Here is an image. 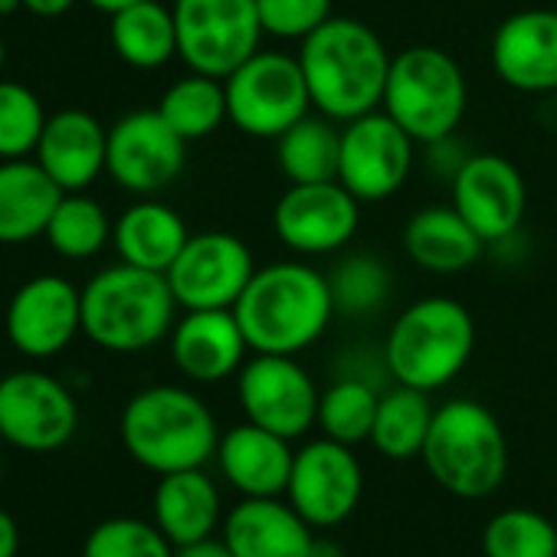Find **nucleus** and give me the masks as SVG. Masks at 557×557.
<instances>
[{
    "label": "nucleus",
    "mask_w": 557,
    "mask_h": 557,
    "mask_svg": "<svg viewBox=\"0 0 557 557\" xmlns=\"http://www.w3.org/2000/svg\"><path fill=\"white\" fill-rule=\"evenodd\" d=\"M252 355H302L335 319L329 275L306 262H269L256 269L233 306Z\"/></svg>",
    "instance_id": "f257e3e1"
},
{
    "label": "nucleus",
    "mask_w": 557,
    "mask_h": 557,
    "mask_svg": "<svg viewBox=\"0 0 557 557\" xmlns=\"http://www.w3.org/2000/svg\"><path fill=\"white\" fill-rule=\"evenodd\" d=\"M391 60L384 40L355 17L325 21L299 50L312 106L342 125L384 106Z\"/></svg>",
    "instance_id": "f03ea898"
},
{
    "label": "nucleus",
    "mask_w": 557,
    "mask_h": 557,
    "mask_svg": "<svg viewBox=\"0 0 557 557\" xmlns=\"http://www.w3.org/2000/svg\"><path fill=\"white\" fill-rule=\"evenodd\" d=\"M177 309L164 272L128 262L109 265L83 289V335L102 351H148L171 335Z\"/></svg>",
    "instance_id": "7ed1b4c3"
},
{
    "label": "nucleus",
    "mask_w": 557,
    "mask_h": 557,
    "mask_svg": "<svg viewBox=\"0 0 557 557\" xmlns=\"http://www.w3.org/2000/svg\"><path fill=\"white\" fill-rule=\"evenodd\" d=\"M119 430L128 456L158 475L203 469L220 446V430L210 407L187 387L174 384L138 391L125 404Z\"/></svg>",
    "instance_id": "20e7f679"
},
{
    "label": "nucleus",
    "mask_w": 557,
    "mask_h": 557,
    "mask_svg": "<svg viewBox=\"0 0 557 557\" xmlns=\"http://www.w3.org/2000/svg\"><path fill=\"white\" fill-rule=\"evenodd\" d=\"M423 466L456 498H488L508 475V440L495 413L475 400L436 407L423 443Z\"/></svg>",
    "instance_id": "39448f33"
},
{
    "label": "nucleus",
    "mask_w": 557,
    "mask_h": 557,
    "mask_svg": "<svg viewBox=\"0 0 557 557\" xmlns=\"http://www.w3.org/2000/svg\"><path fill=\"white\" fill-rule=\"evenodd\" d=\"M475 351V322L469 309L446 296L407 306L387 332L384 361L397 384L440 391L462 374Z\"/></svg>",
    "instance_id": "423d86ee"
},
{
    "label": "nucleus",
    "mask_w": 557,
    "mask_h": 557,
    "mask_svg": "<svg viewBox=\"0 0 557 557\" xmlns=\"http://www.w3.org/2000/svg\"><path fill=\"white\" fill-rule=\"evenodd\" d=\"M469 106L462 66L440 47H410L391 60L384 112L417 141L433 145L456 135Z\"/></svg>",
    "instance_id": "0eeeda50"
},
{
    "label": "nucleus",
    "mask_w": 557,
    "mask_h": 557,
    "mask_svg": "<svg viewBox=\"0 0 557 557\" xmlns=\"http://www.w3.org/2000/svg\"><path fill=\"white\" fill-rule=\"evenodd\" d=\"M226 115L249 138H278L309 115L312 92L299 57L259 50L226 79Z\"/></svg>",
    "instance_id": "6e6552de"
},
{
    "label": "nucleus",
    "mask_w": 557,
    "mask_h": 557,
    "mask_svg": "<svg viewBox=\"0 0 557 557\" xmlns=\"http://www.w3.org/2000/svg\"><path fill=\"white\" fill-rule=\"evenodd\" d=\"M177 57L190 73L226 79L265 37L256 0H174Z\"/></svg>",
    "instance_id": "1a4fd4ad"
},
{
    "label": "nucleus",
    "mask_w": 557,
    "mask_h": 557,
    "mask_svg": "<svg viewBox=\"0 0 557 557\" xmlns=\"http://www.w3.org/2000/svg\"><path fill=\"white\" fill-rule=\"evenodd\" d=\"M236 397L249 423L286 440L319 423V387L296 355H252L236 374Z\"/></svg>",
    "instance_id": "9d476101"
},
{
    "label": "nucleus",
    "mask_w": 557,
    "mask_h": 557,
    "mask_svg": "<svg viewBox=\"0 0 557 557\" xmlns=\"http://www.w3.org/2000/svg\"><path fill=\"white\" fill-rule=\"evenodd\" d=\"M256 272L249 246L236 233H190L174 265L164 272L184 312L233 309Z\"/></svg>",
    "instance_id": "9b49d317"
},
{
    "label": "nucleus",
    "mask_w": 557,
    "mask_h": 557,
    "mask_svg": "<svg viewBox=\"0 0 557 557\" xmlns=\"http://www.w3.org/2000/svg\"><path fill=\"white\" fill-rule=\"evenodd\" d=\"M187 161V141L158 109H135L109 128L106 171L135 197H154L171 187Z\"/></svg>",
    "instance_id": "f8f14e48"
},
{
    "label": "nucleus",
    "mask_w": 557,
    "mask_h": 557,
    "mask_svg": "<svg viewBox=\"0 0 557 557\" xmlns=\"http://www.w3.org/2000/svg\"><path fill=\"white\" fill-rule=\"evenodd\" d=\"M413 148L417 141L384 109L345 122L338 181L361 203H381L407 184Z\"/></svg>",
    "instance_id": "ddd939ff"
},
{
    "label": "nucleus",
    "mask_w": 557,
    "mask_h": 557,
    "mask_svg": "<svg viewBox=\"0 0 557 557\" xmlns=\"http://www.w3.org/2000/svg\"><path fill=\"white\" fill-rule=\"evenodd\" d=\"M361 223V200L342 181L289 184L275 200L272 230L299 256H329L345 249Z\"/></svg>",
    "instance_id": "4468645a"
},
{
    "label": "nucleus",
    "mask_w": 557,
    "mask_h": 557,
    "mask_svg": "<svg viewBox=\"0 0 557 557\" xmlns=\"http://www.w3.org/2000/svg\"><path fill=\"white\" fill-rule=\"evenodd\" d=\"M79 426L73 394L44 371L0 377V436L27 453L63 449Z\"/></svg>",
    "instance_id": "2eb2a0df"
},
{
    "label": "nucleus",
    "mask_w": 557,
    "mask_h": 557,
    "mask_svg": "<svg viewBox=\"0 0 557 557\" xmlns=\"http://www.w3.org/2000/svg\"><path fill=\"white\" fill-rule=\"evenodd\" d=\"M361 488L364 472L355 446L322 436L296 453L286 498L312 528H335L355 515Z\"/></svg>",
    "instance_id": "dca6fc26"
},
{
    "label": "nucleus",
    "mask_w": 557,
    "mask_h": 557,
    "mask_svg": "<svg viewBox=\"0 0 557 557\" xmlns=\"http://www.w3.org/2000/svg\"><path fill=\"white\" fill-rule=\"evenodd\" d=\"M4 329L21 355L53 358L83 332V289L63 275H37L14 293Z\"/></svg>",
    "instance_id": "f3484780"
},
{
    "label": "nucleus",
    "mask_w": 557,
    "mask_h": 557,
    "mask_svg": "<svg viewBox=\"0 0 557 557\" xmlns=\"http://www.w3.org/2000/svg\"><path fill=\"white\" fill-rule=\"evenodd\" d=\"M453 207L485 243L511 239L528 210L521 171L502 154H469L453 177Z\"/></svg>",
    "instance_id": "a211bd4d"
},
{
    "label": "nucleus",
    "mask_w": 557,
    "mask_h": 557,
    "mask_svg": "<svg viewBox=\"0 0 557 557\" xmlns=\"http://www.w3.org/2000/svg\"><path fill=\"white\" fill-rule=\"evenodd\" d=\"M495 76L528 96L557 92V11L528 8L505 17L492 37Z\"/></svg>",
    "instance_id": "6ab92c4d"
},
{
    "label": "nucleus",
    "mask_w": 557,
    "mask_h": 557,
    "mask_svg": "<svg viewBox=\"0 0 557 557\" xmlns=\"http://www.w3.org/2000/svg\"><path fill=\"white\" fill-rule=\"evenodd\" d=\"M246 351L249 345L233 309H197L171 329L174 368L197 384H220L239 374Z\"/></svg>",
    "instance_id": "aec40b11"
},
{
    "label": "nucleus",
    "mask_w": 557,
    "mask_h": 557,
    "mask_svg": "<svg viewBox=\"0 0 557 557\" xmlns=\"http://www.w3.org/2000/svg\"><path fill=\"white\" fill-rule=\"evenodd\" d=\"M216 462L243 498H283L296 453L293 440L246 420L220 436Z\"/></svg>",
    "instance_id": "412c9836"
},
{
    "label": "nucleus",
    "mask_w": 557,
    "mask_h": 557,
    "mask_svg": "<svg viewBox=\"0 0 557 557\" xmlns=\"http://www.w3.org/2000/svg\"><path fill=\"white\" fill-rule=\"evenodd\" d=\"M315 528L283 498H243L223 518L233 557H315Z\"/></svg>",
    "instance_id": "4be33fe9"
},
{
    "label": "nucleus",
    "mask_w": 557,
    "mask_h": 557,
    "mask_svg": "<svg viewBox=\"0 0 557 557\" xmlns=\"http://www.w3.org/2000/svg\"><path fill=\"white\" fill-rule=\"evenodd\" d=\"M40 168L66 190H86L102 171L109 154V132L86 109H63L47 115L44 135L37 141Z\"/></svg>",
    "instance_id": "5701e85b"
},
{
    "label": "nucleus",
    "mask_w": 557,
    "mask_h": 557,
    "mask_svg": "<svg viewBox=\"0 0 557 557\" xmlns=\"http://www.w3.org/2000/svg\"><path fill=\"white\" fill-rule=\"evenodd\" d=\"M404 249L413 265L436 275H456L482 259L485 239L453 203H433L417 210L404 226Z\"/></svg>",
    "instance_id": "b1692460"
},
{
    "label": "nucleus",
    "mask_w": 557,
    "mask_h": 557,
    "mask_svg": "<svg viewBox=\"0 0 557 557\" xmlns=\"http://www.w3.org/2000/svg\"><path fill=\"white\" fill-rule=\"evenodd\" d=\"M63 187L40 168V161H0V243L17 246L47 233V223L63 200Z\"/></svg>",
    "instance_id": "393cba45"
},
{
    "label": "nucleus",
    "mask_w": 557,
    "mask_h": 557,
    "mask_svg": "<svg viewBox=\"0 0 557 557\" xmlns=\"http://www.w3.org/2000/svg\"><path fill=\"white\" fill-rule=\"evenodd\" d=\"M154 524L174 547L213 537L220 524V492L203 469L161 475L154 488Z\"/></svg>",
    "instance_id": "a878e982"
},
{
    "label": "nucleus",
    "mask_w": 557,
    "mask_h": 557,
    "mask_svg": "<svg viewBox=\"0 0 557 557\" xmlns=\"http://www.w3.org/2000/svg\"><path fill=\"white\" fill-rule=\"evenodd\" d=\"M187 239L190 233L181 213L154 197H141L138 203H132L112 226V243L122 262L151 272H168Z\"/></svg>",
    "instance_id": "bb28decb"
},
{
    "label": "nucleus",
    "mask_w": 557,
    "mask_h": 557,
    "mask_svg": "<svg viewBox=\"0 0 557 557\" xmlns=\"http://www.w3.org/2000/svg\"><path fill=\"white\" fill-rule=\"evenodd\" d=\"M109 40L125 66L141 73L161 70L177 57L174 11L158 4V0H138V4L112 14Z\"/></svg>",
    "instance_id": "cd10ccee"
},
{
    "label": "nucleus",
    "mask_w": 557,
    "mask_h": 557,
    "mask_svg": "<svg viewBox=\"0 0 557 557\" xmlns=\"http://www.w3.org/2000/svg\"><path fill=\"white\" fill-rule=\"evenodd\" d=\"M342 128L329 115H306L275 138V161L289 184L338 181Z\"/></svg>",
    "instance_id": "c85d7f7f"
},
{
    "label": "nucleus",
    "mask_w": 557,
    "mask_h": 557,
    "mask_svg": "<svg viewBox=\"0 0 557 557\" xmlns=\"http://www.w3.org/2000/svg\"><path fill=\"white\" fill-rule=\"evenodd\" d=\"M436 407L430 404L426 391L397 384L394 391H387L377 404V420L371 430V443L381 456L404 462L423 453V443L430 436V423H433Z\"/></svg>",
    "instance_id": "c756f323"
},
{
    "label": "nucleus",
    "mask_w": 557,
    "mask_h": 557,
    "mask_svg": "<svg viewBox=\"0 0 557 557\" xmlns=\"http://www.w3.org/2000/svg\"><path fill=\"white\" fill-rule=\"evenodd\" d=\"M158 112L187 145L210 138L223 122H230L226 86H223V79L190 73V76L177 79L174 86H168V92L158 102Z\"/></svg>",
    "instance_id": "7c9ffc66"
},
{
    "label": "nucleus",
    "mask_w": 557,
    "mask_h": 557,
    "mask_svg": "<svg viewBox=\"0 0 557 557\" xmlns=\"http://www.w3.org/2000/svg\"><path fill=\"white\" fill-rule=\"evenodd\" d=\"M335 312H345L351 319L377 315L394 289L391 265L374 252H351L338 259L335 272L329 275Z\"/></svg>",
    "instance_id": "2f4dec72"
},
{
    "label": "nucleus",
    "mask_w": 557,
    "mask_h": 557,
    "mask_svg": "<svg viewBox=\"0 0 557 557\" xmlns=\"http://www.w3.org/2000/svg\"><path fill=\"white\" fill-rule=\"evenodd\" d=\"M44 236L63 259H89L102 252V246L112 239V223L99 200L73 190L63 194V200L57 203Z\"/></svg>",
    "instance_id": "473e14b6"
},
{
    "label": "nucleus",
    "mask_w": 557,
    "mask_h": 557,
    "mask_svg": "<svg viewBox=\"0 0 557 557\" xmlns=\"http://www.w3.org/2000/svg\"><path fill=\"white\" fill-rule=\"evenodd\" d=\"M377 404H381V394L368 381H358V377L335 381L319 400V426L329 440L358 446L371 440Z\"/></svg>",
    "instance_id": "72a5a7b5"
},
{
    "label": "nucleus",
    "mask_w": 557,
    "mask_h": 557,
    "mask_svg": "<svg viewBox=\"0 0 557 557\" xmlns=\"http://www.w3.org/2000/svg\"><path fill=\"white\" fill-rule=\"evenodd\" d=\"M485 557H557V528L534 508H505L482 531Z\"/></svg>",
    "instance_id": "f704fd0d"
},
{
    "label": "nucleus",
    "mask_w": 557,
    "mask_h": 557,
    "mask_svg": "<svg viewBox=\"0 0 557 557\" xmlns=\"http://www.w3.org/2000/svg\"><path fill=\"white\" fill-rule=\"evenodd\" d=\"M47 112L34 89L0 79V161L27 158L37 151Z\"/></svg>",
    "instance_id": "c9c22d12"
},
{
    "label": "nucleus",
    "mask_w": 557,
    "mask_h": 557,
    "mask_svg": "<svg viewBox=\"0 0 557 557\" xmlns=\"http://www.w3.org/2000/svg\"><path fill=\"white\" fill-rule=\"evenodd\" d=\"M83 557H174V544L158 524L141 518H109L89 531Z\"/></svg>",
    "instance_id": "e433bc0d"
},
{
    "label": "nucleus",
    "mask_w": 557,
    "mask_h": 557,
    "mask_svg": "<svg viewBox=\"0 0 557 557\" xmlns=\"http://www.w3.org/2000/svg\"><path fill=\"white\" fill-rule=\"evenodd\" d=\"M265 37L306 40L325 21H332V0H256Z\"/></svg>",
    "instance_id": "4c0bfd02"
},
{
    "label": "nucleus",
    "mask_w": 557,
    "mask_h": 557,
    "mask_svg": "<svg viewBox=\"0 0 557 557\" xmlns=\"http://www.w3.org/2000/svg\"><path fill=\"white\" fill-rule=\"evenodd\" d=\"M174 557H233V550L223 544V537L220 541L207 537V541H197V544L174 547Z\"/></svg>",
    "instance_id": "58836bf2"
},
{
    "label": "nucleus",
    "mask_w": 557,
    "mask_h": 557,
    "mask_svg": "<svg viewBox=\"0 0 557 557\" xmlns=\"http://www.w3.org/2000/svg\"><path fill=\"white\" fill-rule=\"evenodd\" d=\"M21 550V531L17 521L0 508V557H17Z\"/></svg>",
    "instance_id": "ea45409f"
},
{
    "label": "nucleus",
    "mask_w": 557,
    "mask_h": 557,
    "mask_svg": "<svg viewBox=\"0 0 557 557\" xmlns=\"http://www.w3.org/2000/svg\"><path fill=\"white\" fill-rule=\"evenodd\" d=\"M76 0H24V11L34 14V17H63L73 11Z\"/></svg>",
    "instance_id": "a19ab883"
},
{
    "label": "nucleus",
    "mask_w": 557,
    "mask_h": 557,
    "mask_svg": "<svg viewBox=\"0 0 557 557\" xmlns=\"http://www.w3.org/2000/svg\"><path fill=\"white\" fill-rule=\"evenodd\" d=\"M86 4H92L96 11H102V14H115V11H122V8H132V4H138V0H86Z\"/></svg>",
    "instance_id": "79ce46f5"
},
{
    "label": "nucleus",
    "mask_w": 557,
    "mask_h": 557,
    "mask_svg": "<svg viewBox=\"0 0 557 557\" xmlns=\"http://www.w3.org/2000/svg\"><path fill=\"white\" fill-rule=\"evenodd\" d=\"M17 11H24V0H0V17H11Z\"/></svg>",
    "instance_id": "37998d69"
},
{
    "label": "nucleus",
    "mask_w": 557,
    "mask_h": 557,
    "mask_svg": "<svg viewBox=\"0 0 557 557\" xmlns=\"http://www.w3.org/2000/svg\"><path fill=\"white\" fill-rule=\"evenodd\" d=\"M4 57H8V50H4V40H0V70H4Z\"/></svg>",
    "instance_id": "c03bdc74"
}]
</instances>
